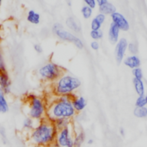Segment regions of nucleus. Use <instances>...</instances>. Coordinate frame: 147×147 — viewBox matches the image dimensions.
Returning <instances> with one entry per match:
<instances>
[{
  "label": "nucleus",
  "mask_w": 147,
  "mask_h": 147,
  "mask_svg": "<svg viewBox=\"0 0 147 147\" xmlns=\"http://www.w3.org/2000/svg\"><path fill=\"white\" fill-rule=\"evenodd\" d=\"M58 131L47 118L38 122L29 133V140L35 146L48 147L55 142Z\"/></svg>",
  "instance_id": "f257e3e1"
},
{
  "label": "nucleus",
  "mask_w": 147,
  "mask_h": 147,
  "mask_svg": "<svg viewBox=\"0 0 147 147\" xmlns=\"http://www.w3.org/2000/svg\"><path fill=\"white\" fill-rule=\"evenodd\" d=\"M77 115L71 101H61L57 96L47 105V119L53 122L56 119L72 120Z\"/></svg>",
  "instance_id": "f03ea898"
},
{
  "label": "nucleus",
  "mask_w": 147,
  "mask_h": 147,
  "mask_svg": "<svg viewBox=\"0 0 147 147\" xmlns=\"http://www.w3.org/2000/svg\"><path fill=\"white\" fill-rule=\"evenodd\" d=\"M81 80L76 76L65 72L52 85V90L55 96L75 95V92L80 88Z\"/></svg>",
  "instance_id": "7ed1b4c3"
},
{
  "label": "nucleus",
  "mask_w": 147,
  "mask_h": 147,
  "mask_svg": "<svg viewBox=\"0 0 147 147\" xmlns=\"http://www.w3.org/2000/svg\"><path fill=\"white\" fill-rule=\"evenodd\" d=\"M28 115L37 123L47 118V103L40 96L34 94L27 96Z\"/></svg>",
  "instance_id": "20e7f679"
},
{
  "label": "nucleus",
  "mask_w": 147,
  "mask_h": 147,
  "mask_svg": "<svg viewBox=\"0 0 147 147\" xmlns=\"http://www.w3.org/2000/svg\"><path fill=\"white\" fill-rule=\"evenodd\" d=\"M65 72V71L63 67L54 62L48 61L39 67L37 71V75L41 81L53 84Z\"/></svg>",
  "instance_id": "39448f33"
},
{
  "label": "nucleus",
  "mask_w": 147,
  "mask_h": 147,
  "mask_svg": "<svg viewBox=\"0 0 147 147\" xmlns=\"http://www.w3.org/2000/svg\"><path fill=\"white\" fill-rule=\"evenodd\" d=\"M52 32L60 40L71 42L78 49H84V44L83 40L79 37L75 35L73 33H71V31L66 30L61 23L55 22L52 26Z\"/></svg>",
  "instance_id": "423d86ee"
},
{
  "label": "nucleus",
  "mask_w": 147,
  "mask_h": 147,
  "mask_svg": "<svg viewBox=\"0 0 147 147\" xmlns=\"http://www.w3.org/2000/svg\"><path fill=\"white\" fill-rule=\"evenodd\" d=\"M74 136L75 129L71 124L68 127L58 131L55 142L61 147H74Z\"/></svg>",
  "instance_id": "0eeeda50"
},
{
  "label": "nucleus",
  "mask_w": 147,
  "mask_h": 147,
  "mask_svg": "<svg viewBox=\"0 0 147 147\" xmlns=\"http://www.w3.org/2000/svg\"><path fill=\"white\" fill-rule=\"evenodd\" d=\"M127 46H128V41L126 38L122 37L119 40V41L116 43L115 46V59L117 63L120 65L121 62H123L126 55V52L127 50Z\"/></svg>",
  "instance_id": "6e6552de"
},
{
  "label": "nucleus",
  "mask_w": 147,
  "mask_h": 147,
  "mask_svg": "<svg viewBox=\"0 0 147 147\" xmlns=\"http://www.w3.org/2000/svg\"><path fill=\"white\" fill-rule=\"evenodd\" d=\"M112 22L116 25L121 31H128L130 28V24L125 16L118 11L115 12L111 16Z\"/></svg>",
  "instance_id": "1a4fd4ad"
},
{
  "label": "nucleus",
  "mask_w": 147,
  "mask_h": 147,
  "mask_svg": "<svg viewBox=\"0 0 147 147\" xmlns=\"http://www.w3.org/2000/svg\"><path fill=\"white\" fill-rule=\"evenodd\" d=\"M11 80L7 71L0 72V89L5 95H9L11 92Z\"/></svg>",
  "instance_id": "9d476101"
},
{
  "label": "nucleus",
  "mask_w": 147,
  "mask_h": 147,
  "mask_svg": "<svg viewBox=\"0 0 147 147\" xmlns=\"http://www.w3.org/2000/svg\"><path fill=\"white\" fill-rule=\"evenodd\" d=\"M72 106L75 109V111L78 113H81L84 110V109L87 106V101L83 96H77L74 95L71 100Z\"/></svg>",
  "instance_id": "9b49d317"
},
{
  "label": "nucleus",
  "mask_w": 147,
  "mask_h": 147,
  "mask_svg": "<svg viewBox=\"0 0 147 147\" xmlns=\"http://www.w3.org/2000/svg\"><path fill=\"white\" fill-rule=\"evenodd\" d=\"M120 32H121V30L119 29V28L116 25H115L113 22H111L109 28V34H108L109 40L111 44H116L119 41Z\"/></svg>",
  "instance_id": "f8f14e48"
},
{
  "label": "nucleus",
  "mask_w": 147,
  "mask_h": 147,
  "mask_svg": "<svg viewBox=\"0 0 147 147\" xmlns=\"http://www.w3.org/2000/svg\"><path fill=\"white\" fill-rule=\"evenodd\" d=\"M123 63L126 66L131 68V69H136L140 67L141 65V60L138 55H130L124 59Z\"/></svg>",
  "instance_id": "ddd939ff"
},
{
  "label": "nucleus",
  "mask_w": 147,
  "mask_h": 147,
  "mask_svg": "<svg viewBox=\"0 0 147 147\" xmlns=\"http://www.w3.org/2000/svg\"><path fill=\"white\" fill-rule=\"evenodd\" d=\"M65 24H66L67 28L70 30H71L72 32L79 33L81 31V26L79 25V23L77 22V20L73 16L67 17L65 20Z\"/></svg>",
  "instance_id": "4468645a"
},
{
  "label": "nucleus",
  "mask_w": 147,
  "mask_h": 147,
  "mask_svg": "<svg viewBox=\"0 0 147 147\" xmlns=\"http://www.w3.org/2000/svg\"><path fill=\"white\" fill-rule=\"evenodd\" d=\"M115 12H116V7L109 1L103 5L99 6V13H102L105 16H108V15L111 16Z\"/></svg>",
  "instance_id": "2eb2a0df"
},
{
  "label": "nucleus",
  "mask_w": 147,
  "mask_h": 147,
  "mask_svg": "<svg viewBox=\"0 0 147 147\" xmlns=\"http://www.w3.org/2000/svg\"><path fill=\"white\" fill-rule=\"evenodd\" d=\"M27 21L31 23L37 25L40 22V15L34 9H29L27 13Z\"/></svg>",
  "instance_id": "dca6fc26"
},
{
  "label": "nucleus",
  "mask_w": 147,
  "mask_h": 147,
  "mask_svg": "<svg viewBox=\"0 0 147 147\" xmlns=\"http://www.w3.org/2000/svg\"><path fill=\"white\" fill-rule=\"evenodd\" d=\"M52 123L53 124V126L57 131H60L62 129H65L72 124L71 121L67 120V119H56Z\"/></svg>",
  "instance_id": "f3484780"
},
{
  "label": "nucleus",
  "mask_w": 147,
  "mask_h": 147,
  "mask_svg": "<svg viewBox=\"0 0 147 147\" xmlns=\"http://www.w3.org/2000/svg\"><path fill=\"white\" fill-rule=\"evenodd\" d=\"M133 83H134V90H135L136 93L139 95V96H146V87H145V84H144L143 80L134 78Z\"/></svg>",
  "instance_id": "a211bd4d"
},
{
  "label": "nucleus",
  "mask_w": 147,
  "mask_h": 147,
  "mask_svg": "<svg viewBox=\"0 0 147 147\" xmlns=\"http://www.w3.org/2000/svg\"><path fill=\"white\" fill-rule=\"evenodd\" d=\"M85 133L83 130H79L78 132L75 131L74 136V147H81L85 140Z\"/></svg>",
  "instance_id": "6ab92c4d"
},
{
  "label": "nucleus",
  "mask_w": 147,
  "mask_h": 147,
  "mask_svg": "<svg viewBox=\"0 0 147 147\" xmlns=\"http://www.w3.org/2000/svg\"><path fill=\"white\" fill-rule=\"evenodd\" d=\"M35 126H36V121H34L33 119H31L28 116L26 117L22 121V128L28 133H30L35 127Z\"/></svg>",
  "instance_id": "aec40b11"
},
{
  "label": "nucleus",
  "mask_w": 147,
  "mask_h": 147,
  "mask_svg": "<svg viewBox=\"0 0 147 147\" xmlns=\"http://www.w3.org/2000/svg\"><path fill=\"white\" fill-rule=\"evenodd\" d=\"M9 103L6 99V95L3 93V91L0 89V109L3 114L7 113L9 111Z\"/></svg>",
  "instance_id": "412c9836"
},
{
  "label": "nucleus",
  "mask_w": 147,
  "mask_h": 147,
  "mask_svg": "<svg viewBox=\"0 0 147 147\" xmlns=\"http://www.w3.org/2000/svg\"><path fill=\"white\" fill-rule=\"evenodd\" d=\"M134 115L135 117L140 119H145L147 117V108H136L134 110Z\"/></svg>",
  "instance_id": "4be33fe9"
},
{
  "label": "nucleus",
  "mask_w": 147,
  "mask_h": 147,
  "mask_svg": "<svg viewBox=\"0 0 147 147\" xmlns=\"http://www.w3.org/2000/svg\"><path fill=\"white\" fill-rule=\"evenodd\" d=\"M81 14L84 19H90L93 15V9L87 5H83L81 8Z\"/></svg>",
  "instance_id": "5701e85b"
},
{
  "label": "nucleus",
  "mask_w": 147,
  "mask_h": 147,
  "mask_svg": "<svg viewBox=\"0 0 147 147\" xmlns=\"http://www.w3.org/2000/svg\"><path fill=\"white\" fill-rule=\"evenodd\" d=\"M127 50H128V52H129L132 55H137V53H138V52H139L138 45H137L135 42H130V43H128Z\"/></svg>",
  "instance_id": "b1692460"
},
{
  "label": "nucleus",
  "mask_w": 147,
  "mask_h": 147,
  "mask_svg": "<svg viewBox=\"0 0 147 147\" xmlns=\"http://www.w3.org/2000/svg\"><path fill=\"white\" fill-rule=\"evenodd\" d=\"M90 35L94 40H101L103 37V32L102 30H96V31L91 30L90 33Z\"/></svg>",
  "instance_id": "393cba45"
},
{
  "label": "nucleus",
  "mask_w": 147,
  "mask_h": 147,
  "mask_svg": "<svg viewBox=\"0 0 147 147\" xmlns=\"http://www.w3.org/2000/svg\"><path fill=\"white\" fill-rule=\"evenodd\" d=\"M5 71H7L6 63H5L3 53L2 50L0 49V72H5Z\"/></svg>",
  "instance_id": "a878e982"
},
{
  "label": "nucleus",
  "mask_w": 147,
  "mask_h": 147,
  "mask_svg": "<svg viewBox=\"0 0 147 147\" xmlns=\"http://www.w3.org/2000/svg\"><path fill=\"white\" fill-rule=\"evenodd\" d=\"M133 74H134V78L143 80L144 74H143V71H142V69L140 67L136 68V69H134L133 70Z\"/></svg>",
  "instance_id": "bb28decb"
},
{
  "label": "nucleus",
  "mask_w": 147,
  "mask_h": 147,
  "mask_svg": "<svg viewBox=\"0 0 147 147\" xmlns=\"http://www.w3.org/2000/svg\"><path fill=\"white\" fill-rule=\"evenodd\" d=\"M102 28V24L95 18H93L90 22V28L93 31H96V30H101Z\"/></svg>",
  "instance_id": "cd10ccee"
},
{
  "label": "nucleus",
  "mask_w": 147,
  "mask_h": 147,
  "mask_svg": "<svg viewBox=\"0 0 147 147\" xmlns=\"http://www.w3.org/2000/svg\"><path fill=\"white\" fill-rule=\"evenodd\" d=\"M135 106L136 108H144L146 106V97L144 96H139L136 99L135 102Z\"/></svg>",
  "instance_id": "c85d7f7f"
},
{
  "label": "nucleus",
  "mask_w": 147,
  "mask_h": 147,
  "mask_svg": "<svg viewBox=\"0 0 147 147\" xmlns=\"http://www.w3.org/2000/svg\"><path fill=\"white\" fill-rule=\"evenodd\" d=\"M84 5H87L90 9H94L96 7V0H84Z\"/></svg>",
  "instance_id": "c756f323"
},
{
  "label": "nucleus",
  "mask_w": 147,
  "mask_h": 147,
  "mask_svg": "<svg viewBox=\"0 0 147 147\" xmlns=\"http://www.w3.org/2000/svg\"><path fill=\"white\" fill-rule=\"evenodd\" d=\"M95 19H96L102 25L104 23V22L106 21V16L105 15H103V14H102V13H98L95 17H94Z\"/></svg>",
  "instance_id": "7c9ffc66"
},
{
  "label": "nucleus",
  "mask_w": 147,
  "mask_h": 147,
  "mask_svg": "<svg viewBox=\"0 0 147 147\" xmlns=\"http://www.w3.org/2000/svg\"><path fill=\"white\" fill-rule=\"evenodd\" d=\"M34 51H35L37 53H39V54H40V53H43L42 46H41L40 44H39V43H36V44L34 45Z\"/></svg>",
  "instance_id": "2f4dec72"
},
{
  "label": "nucleus",
  "mask_w": 147,
  "mask_h": 147,
  "mask_svg": "<svg viewBox=\"0 0 147 147\" xmlns=\"http://www.w3.org/2000/svg\"><path fill=\"white\" fill-rule=\"evenodd\" d=\"M90 47H91V49H92V50H94V51H97V50L99 49V47H100L99 42H98V41H96V40H93V41H91V43H90Z\"/></svg>",
  "instance_id": "473e14b6"
},
{
  "label": "nucleus",
  "mask_w": 147,
  "mask_h": 147,
  "mask_svg": "<svg viewBox=\"0 0 147 147\" xmlns=\"http://www.w3.org/2000/svg\"><path fill=\"white\" fill-rule=\"evenodd\" d=\"M107 2H108V0H96V4H97L98 7H99V6L103 5V4L106 3Z\"/></svg>",
  "instance_id": "72a5a7b5"
},
{
  "label": "nucleus",
  "mask_w": 147,
  "mask_h": 147,
  "mask_svg": "<svg viewBox=\"0 0 147 147\" xmlns=\"http://www.w3.org/2000/svg\"><path fill=\"white\" fill-rule=\"evenodd\" d=\"M48 147H61V146H59V145L57 142H53L52 145H50V146H49Z\"/></svg>",
  "instance_id": "f704fd0d"
},
{
  "label": "nucleus",
  "mask_w": 147,
  "mask_h": 147,
  "mask_svg": "<svg viewBox=\"0 0 147 147\" xmlns=\"http://www.w3.org/2000/svg\"><path fill=\"white\" fill-rule=\"evenodd\" d=\"M120 134L121 135V136H124L125 135V130L121 127V128H120Z\"/></svg>",
  "instance_id": "c9c22d12"
},
{
  "label": "nucleus",
  "mask_w": 147,
  "mask_h": 147,
  "mask_svg": "<svg viewBox=\"0 0 147 147\" xmlns=\"http://www.w3.org/2000/svg\"><path fill=\"white\" fill-rule=\"evenodd\" d=\"M93 140H91V139H90V140H88V141H87V144L88 145H92L93 144Z\"/></svg>",
  "instance_id": "e433bc0d"
},
{
  "label": "nucleus",
  "mask_w": 147,
  "mask_h": 147,
  "mask_svg": "<svg viewBox=\"0 0 147 147\" xmlns=\"http://www.w3.org/2000/svg\"><path fill=\"white\" fill-rule=\"evenodd\" d=\"M67 4H68L69 6H71V1H68V2H67Z\"/></svg>",
  "instance_id": "4c0bfd02"
},
{
  "label": "nucleus",
  "mask_w": 147,
  "mask_h": 147,
  "mask_svg": "<svg viewBox=\"0 0 147 147\" xmlns=\"http://www.w3.org/2000/svg\"><path fill=\"white\" fill-rule=\"evenodd\" d=\"M145 97H146V107L147 108V95H146V96H145Z\"/></svg>",
  "instance_id": "58836bf2"
},
{
  "label": "nucleus",
  "mask_w": 147,
  "mask_h": 147,
  "mask_svg": "<svg viewBox=\"0 0 147 147\" xmlns=\"http://www.w3.org/2000/svg\"><path fill=\"white\" fill-rule=\"evenodd\" d=\"M2 4H3V1H2V0H0V7L2 6Z\"/></svg>",
  "instance_id": "ea45409f"
},
{
  "label": "nucleus",
  "mask_w": 147,
  "mask_h": 147,
  "mask_svg": "<svg viewBox=\"0 0 147 147\" xmlns=\"http://www.w3.org/2000/svg\"><path fill=\"white\" fill-rule=\"evenodd\" d=\"M35 147H46V146H35Z\"/></svg>",
  "instance_id": "a19ab883"
},
{
  "label": "nucleus",
  "mask_w": 147,
  "mask_h": 147,
  "mask_svg": "<svg viewBox=\"0 0 147 147\" xmlns=\"http://www.w3.org/2000/svg\"><path fill=\"white\" fill-rule=\"evenodd\" d=\"M0 113H2V112H1V109H0Z\"/></svg>",
  "instance_id": "79ce46f5"
}]
</instances>
